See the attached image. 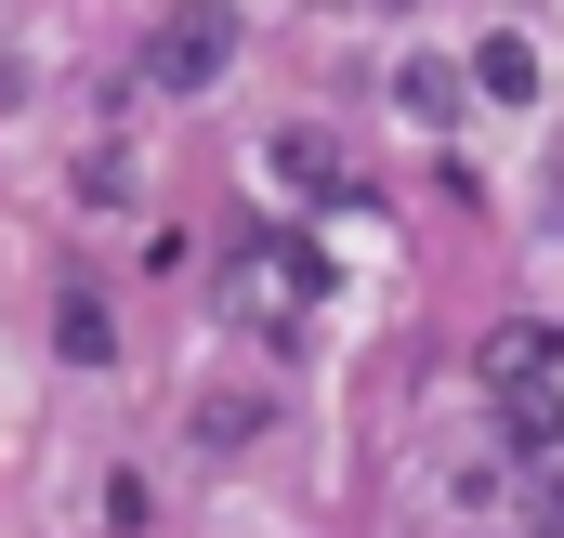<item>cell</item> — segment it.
I'll list each match as a JSON object with an SVG mask.
<instances>
[{"label": "cell", "mask_w": 564, "mask_h": 538, "mask_svg": "<svg viewBox=\"0 0 564 538\" xmlns=\"http://www.w3.org/2000/svg\"><path fill=\"white\" fill-rule=\"evenodd\" d=\"M224 66H237V13H224V0L158 13V40H144V79H158V93H210Z\"/></svg>", "instance_id": "cell-1"}, {"label": "cell", "mask_w": 564, "mask_h": 538, "mask_svg": "<svg viewBox=\"0 0 564 538\" xmlns=\"http://www.w3.org/2000/svg\"><path fill=\"white\" fill-rule=\"evenodd\" d=\"M552 368H564V329H539V315L486 329V381H499V395H525V381H552Z\"/></svg>", "instance_id": "cell-2"}, {"label": "cell", "mask_w": 564, "mask_h": 538, "mask_svg": "<svg viewBox=\"0 0 564 538\" xmlns=\"http://www.w3.org/2000/svg\"><path fill=\"white\" fill-rule=\"evenodd\" d=\"M499 446H512V460H552V446H564V407H552V381L499 395Z\"/></svg>", "instance_id": "cell-3"}, {"label": "cell", "mask_w": 564, "mask_h": 538, "mask_svg": "<svg viewBox=\"0 0 564 538\" xmlns=\"http://www.w3.org/2000/svg\"><path fill=\"white\" fill-rule=\"evenodd\" d=\"M53 355H66V368H106V355H119V329H106V302H93V289H66V302H53Z\"/></svg>", "instance_id": "cell-4"}, {"label": "cell", "mask_w": 564, "mask_h": 538, "mask_svg": "<svg viewBox=\"0 0 564 538\" xmlns=\"http://www.w3.org/2000/svg\"><path fill=\"white\" fill-rule=\"evenodd\" d=\"M263 420H276L263 395H210V407H197V446H210V460H237V446H250Z\"/></svg>", "instance_id": "cell-5"}, {"label": "cell", "mask_w": 564, "mask_h": 538, "mask_svg": "<svg viewBox=\"0 0 564 538\" xmlns=\"http://www.w3.org/2000/svg\"><path fill=\"white\" fill-rule=\"evenodd\" d=\"M525 538H564V446L525 460Z\"/></svg>", "instance_id": "cell-6"}]
</instances>
